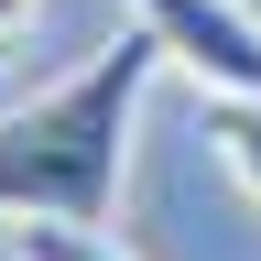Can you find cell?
<instances>
[{
    "mask_svg": "<svg viewBox=\"0 0 261 261\" xmlns=\"http://www.w3.org/2000/svg\"><path fill=\"white\" fill-rule=\"evenodd\" d=\"M163 33L130 11L76 76H55L44 98L0 109V218H76L120 228V174H130V120L163 76Z\"/></svg>",
    "mask_w": 261,
    "mask_h": 261,
    "instance_id": "1",
    "label": "cell"
},
{
    "mask_svg": "<svg viewBox=\"0 0 261 261\" xmlns=\"http://www.w3.org/2000/svg\"><path fill=\"white\" fill-rule=\"evenodd\" d=\"M152 33H163V55L196 76V98H261V11H240V0H130Z\"/></svg>",
    "mask_w": 261,
    "mask_h": 261,
    "instance_id": "2",
    "label": "cell"
},
{
    "mask_svg": "<svg viewBox=\"0 0 261 261\" xmlns=\"http://www.w3.org/2000/svg\"><path fill=\"white\" fill-rule=\"evenodd\" d=\"M11 261H130L120 228H76V218H11Z\"/></svg>",
    "mask_w": 261,
    "mask_h": 261,
    "instance_id": "3",
    "label": "cell"
},
{
    "mask_svg": "<svg viewBox=\"0 0 261 261\" xmlns=\"http://www.w3.org/2000/svg\"><path fill=\"white\" fill-rule=\"evenodd\" d=\"M207 142H218L228 174L261 196V98H218V87H207Z\"/></svg>",
    "mask_w": 261,
    "mask_h": 261,
    "instance_id": "4",
    "label": "cell"
},
{
    "mask_svg": "<svg viewBox=\"0 0 261 261\" xmlns=\"http://www.w3.org/2000/svg\"><path fill=\"white\" fill-rule=\"evenodd\" d=\"M33 11H44V0H0V33H22V22H33Z\"/></svg>",
    "mask_w": 261,
    "mask_h": 261,
    "instance_id": "5",
    "label": "cell"
},
{
    "mask_svg": "<svg viewBox=\"0 0 261 261\" xmlns=\"http://www.w3.org/2000/svg\"><path fill=\"white\" fill-rule=\"evenodd\" d=\"M240 11H261V0H240Z\"/></svg>",
    "mask_w": 261,
    "mask_h": 261,
    "instance_id": "6",
    "label": "cell"
},
{
    "mask_svg": "<svg viewBox=\"0 0 261 261\" xmlns=\"http://www.w3.org/2000/svg\"><path fill=\"white\" fill-rule=\"evenodd\" d=\"M0 44H11V33H0Z\"/></svg>",
    "mask_w": 261,
    "mask_h": 261,
    "instance_id": "7",
    "label": "cell"
}]
</instances>
